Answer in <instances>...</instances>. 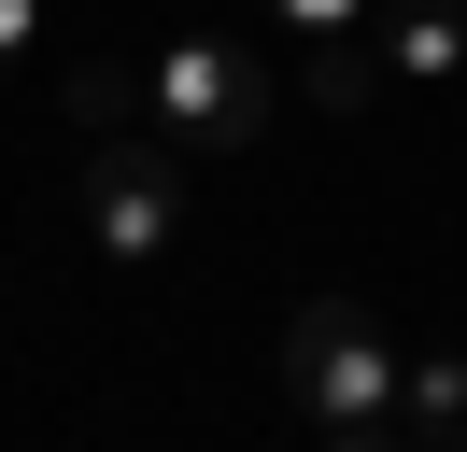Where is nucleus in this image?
I'll use <instances>...</instances> for the list:
<instances>
[{
	"label": "nucleus",
	"mask_w": 467,
	"mask_h": 452,
	"mask_svg": "<svg viewBox=\"0 0 467 452\" xmlns=\"http://www.w3.org/2000/svg\"><path fill=\"white\" fill-rule=\"evenodd\" d=\"M269 28H297V43H354L368 28V0H255Z\"/></svg>",
	"instance_id": "6e6552de"
},
{
	"label": "nucleus",
	"mask_w": 467,
	"mask_h": 452,
	"mask_svg": "<svg viewBox=\"0 0 467 452\" xmlns=\"http://www.w3.org/2000/svg\"><path fill=\"white\" fill-rule=\"evenodd\" d=\"M312 113H368V99H397V85H382V56H368V28H354V43H312Z\"/></svg>",
	"instance_id": "423d86ee"
},
{
	"label": "nucleus",
	"mask_w": 467,
	"mask_h": 452,
	"mask_svg": "<svg viewBox=\"0 0 467 452\" xmlns=\"http://www.w3.org/2000/svg\"><path fill=\"white\" fill-rule=\"evenodd\" d=\"M326 452H410L397 424H326Z\"/></svg>",
	"instance_id": "9d476101"
},
{
	"label": "nucleus",
	"mask_w": 467,
	"mask_h": 452,
	"mask_svg": "<svg viewBox=\"0 0 467 452\" xmlns=\"http://www.w3.org/2000/svg\"><path fill=\"white\" fill-rule=\"evenodd\" d=\"M71 113H86L99 141H114L128 113H142V71H114V56H86V71H71Z\"/></svg>",
	"instance_id": "0eeeda50"
},
{
	"label": "nucleus",
	"mask_w": 467,
	"mask_h": 452,
	"mask_svg": "<svg viewBox=\"0 0 467 452\" xmlns=\"http://www.w3.org/2000/svg\"><path fill=\"white\" fill-rule=\"evenodd\" d=\"M86 241L114 254V269H156V254L184 241V170H171V141H156V128L86 141Z\"/></svg>",
	"instance_id": "7ed1b4c3"
},
{
	"label": "nucleus",
	"mask_w": 467,
	"mask_h": 452,
	"mask_svg": "<svg viewBox=\"0 0 467 452\" xmlns=\"http://www.w3.org/2000/svg\"><path fill=\"white\" fill-rule=\"evenodd\" d=\"M397 382H410V354L382 339L368 297H297L284 311V396L312 424H397Z\"/></svg>",
	"instance_id": "f03ea898"
},
{
	"label": "nucleus",
	"mask_w": 467,
	"mask_h": 452,
	"mask_svg": "<svg viewBox=\"0 0 467 452\" xmlns=\"http://www.w3.org/2000/svg\"><path fill=\"white\" fill-rule=\"evenodd\" d=\"M368 56H382L397 99H439V85L467 71V0H382V15H368Z\"/></svg>",
	"instance_id": "20e7f679"
},
{
	"label": "nucleus",
	"mask_w": 467,
	"mask_h": 452,
	"mask_svg": "<svg viewBox=\"0 0 467 452\" xmlns=\"http://www.w3.org/2000/svg\"><path fill=\"white\" fill-rule=\"evenodd\" d=\"M269 113H284V85H269L255 43H227V28H171V43L142 56V128L171 141V156H241Z\"/></svg>",
	"instance_id": "f257e3e1"
},
{
	"label": "nucleus",
	"mask_w": 467,
	"mask_h": 452,
	"mask_svg": "<svg viewBox=\"0 0 467 452\" xmlns=\"http://www.w3.org/2000/svg\"><path fill=\"white\" fill-rule=\"evenodd\" d=\"M29 28H43V0H0V71L29 56Z\"/></svg>",
	"instance_id": "1a4fd4ad"
},
{
	"label": "nucleus",
	"mask_w": 467,
	"mask_h": 452,
	"mask_svg": "<svg viewBox=\"0 0 467 452\" xmlns=\"http://www.w3.org/2000/svg\"><path fill=\"white\" fill-rule=\"evenodd\" d=\"M397 438H410V452H467V354H410V382H397Z\"/></svg>",
	"instance_id": "39448f33"
}]
</instances>
